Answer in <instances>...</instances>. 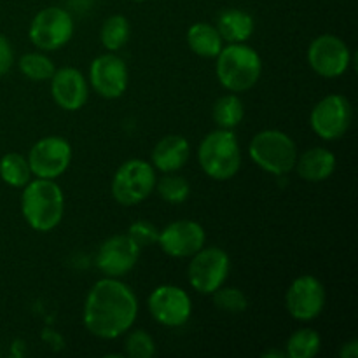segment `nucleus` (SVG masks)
I'll return each mask as SVG.
<instances>
[{
    "label": "nucleus",
    "instance_id": "obj_5",
    "mask_svg": "<svg viewBox=\"0 0 358 358\" xmlns=\"http://www.w3.org/2000/svg\"><path fill=\"white\" fill-rule=\"evenodd\" d=\"M248 152L259 168L276 177L290 173L297 161L296 143L280 129H264L257 133L252 138Z\"/></svg>",
    "mask_w": 358,
    "mask_h": 358
},
{
    "label": "nucleus",
    "instance_id": "obj_28",
    "mask_svg": "<svg viewBox=\"0 0 358 358\" xmlns=\"http://www.w3.org/2000/svg\"><path fill=\"white\" fill-rule=\"evenodd\" d=\"M213 303L217 308L227 311V313H241L248 306L247 296L234 287H219L213 292Z\"/></svg>",
    "mask_w": 358,
    "mask_h": 358
},
{
    "label": "nucleus",
    "instance_id": "obj_2",
    "mask_svg": "<svg viewBox=\"0 0 358 358\" xmlns=\"http://www.w3.org/2000/svg\"><path fill=\"white\" fill-rule=\"evenodd\" d=\"M21 212L31 229L38 233H49L63 219L65 198L63 191L55 180L37 178L30 180L21 194Z\"/></svg>",
    "mask_w": 358,
    "mask_h": 358
},
{
    "label": "nucleus",
    "instance_id": "obj_6",
    "mask_svg": "<svg viewBox=\"0 0 358 358\" xmlns=\"http://www.w3.org/2000/svg\"><path fill=\"white\" fill-rule=\"evenodd\" d=\"M156 171L143 159L122 163L112 178V196L122 206H135L145 201L156 189Z\"/></svg>",
    "mask_w": 358,
    "mask_h": 358
},
{
    "label": "nucleus",
    "instance_id": "obj_18",
    "mask_svg": "<svg viewBox=\"0 0 358 358\" xmlns=\"http://www.w3.org/2000/svg\"><path fill=\"white\" fill-rule=\"evenodd\" d=\"M191 156V145L180 135H168L161 138L152 149V164L163 173H175L185 166Z\"/></svg>",
    "mask_w": 358,
    "mask_h": 358
},
{
    "label": "nucleus",
    "instance_id": "obj_13",
    "mask_svg": "<svg viewBox=\"0 0 358 358\" xmlns=\"http://www.w3.org/2000/svg\"><path fill=\"white\" fill-rule=\"evenodd\" d=\"M325 289L320 280L303 275L290 283L285 296V306L290 317L299 322H311L324 311Z\"/></svg>",
    "mask_w": 358,
    "mask_h": 358
},
{
    "label": "nucleus",
    "instance_id": "obj_21",
    "mask_svg": "<svg viewBox=\"0 0 358 358\" xmlns=\"http://www.w3.org/2000/svg\"><path fill=\"white\" fill-rule=\"evenodd\" d=\"M187 44L191 51L201 58H217L222 51V37L219 30L208 23H194L187 30Z\"/></svg>",
    "mask_w": 358,
    "mask_h": 358
},
{
    "label": "nucleus",
    "instance_id": "obj_24",
    "mask_svg": "<svg viewBox=\"0 0 358 358\" xmlns=\"http://www.w3.org/2000/svg\"><path fill=\"white\" fill-rule=\"evenodd\" d=\"M0 177L10 187H24L31 178L28 159L17 152H9L0 159Z\"/></svg>",
    "mask_w": 358,
    "mask_h": 358
},
{
    "label": "nucleus",
    "instance_id": "obj_23",
    "mask_svg": "<svg viewBox=\"0 0 358 358\" xmlns=\"http://www.w3.org/2000/svg\"><path fill=\"white\" fill-rule=\"evenodd\" d=\"M129 35H131L129 21L121 14H114V16L107 17L101 24L100 41L107 51L115 52L124 48L126 42L129 41Z\"/></svg>",
    "mask_w": 358,
    "mask_h": 358
},
{
    "label": "nucleus",
    "instance_id": "obj_26",
    "mask_svg": "<svg viewBox=\"0 0 358 358\" xmlns=\"http://www.w3.org/2000/svg\"><path fill=\"white\" fill-rule=\"evenodd\" d=\"M20 72L30 80H48L55 73V63L49 56L41 52H27L17 62Z\"/></svg>",
    "mask_w": 358,
    "mask_h": 358
},
{
    "label": "nucleus",
    "instance_id": "obj_14",
    "mask_svg": "<svg viewBox=\"0 0 358 358\" xmlns=\"http://www.w3.org/2000/svg\"><path fill=\"white\" fill-rule=\"evenodd\" d=\"M206 234L201 224L194 220H177L159 231L157 245L166 255L175 259L192 257L205 247Z\"/></svg>",
    "mask_w": 358,
    "mask_h": 358
},
{
    "label": "nucleus",
    "instance_id": "obj_4",
    "mask_svg": "<svg viewBox=\"0 0 358 358\" xmlns=\"http://www.w3.org/2000/svg\"><path fill=\"white\" fill-rule=\"evenodd\" d=\"M198 161L201 170L213 180H229L241 166V149L231 129H215L199 143Z\"/></svg>",
    "mask_w": 358,
    "mask_h": 358
},
{
    "label": "nucleus",
    "instance_id": "obj_17",
    "mask_svg": "<svg viewBox=\"0 0 358 358\" xmlns=\"http://www.w3.org/2000/svg\"><path fill=\"white\" fill-rule=\"evenodd\" d=\"M51 96L63 110H79L86 105L87 96H90L86 77L72 66L55 70L51 77Z\"/></svg>",
    "mask_w": 358,
    "mask_h": 358
},
{
    "label": "nucleus",
    "instance_id": "obj_27",
    "mask_svg": "<svg viewBox=\"0 0 358 358\" xmlns=\"http://www.w3.org/2000/svg\"><path fill=\"white\" fill-rule=\"evenodd\" d=\"M157 194L170 205H180L191 194V185L187 178L175 173H166L159 182H156Z\"/></svg>",
    "mask_w": 358,
    "mask_h": 358
},
{
    "label": "nucleus",
    "instance_id": "obj_7",
    "mask_svg": "<svg viewBox=\"0 0 358 358\" xmlns=\"http://www.w3.org/2000/svg\"><path fill=\"white\" fill-rule=\"evenodd\" d=\"M231 269L229 255L219 247H203L191 259L187 278L199 294H213L224 285Z\"/></svg>",
    "mask_w": 358,
    "mask_h": 358
},
{
    "label": "nucleus",
    "instance_id": "obj_12",
    "mask_svg": "<svg viewBox=\"0 0 358 358\" xmlns=\"http://www.w3.org/2000/svg\"><path fill=\"white\" fill-rule=\"evenodd\" d=\"M308 62L313 72L325 79L341 77L348 70L352 55L345 41L336 35L325 34L315 38L308 49Z\"/></svg>",
    "mask_w": 358,
    "mask_h": 358
},
{
    "label": "nucleus",
    "instance_id": "obj_1",
    "mask_svg": "<svg viewBox=\"0 0 358 358\" xmlns=\"http://www.w3.org/2000/svg\"><path fill=\"white\" fill-rule=\"evenodd\" d=\"M138 315L135 292L119 278L98 280L84 303V325L100 339H115L133 327Z\"/></svg>",
    "mask_w": 358,
    "mask_h": 358
},
{
    "label": "nucleus",
    "instance_id": "obj_32",
    "mask_svg": "<svg viewBox=\"0 0 358 358\" xmlns=\"http://www.w3.org/2000/svg\"><path fill=\"white\" fill-rule=\"evenodd\" d=\"M339 355H341V358H357L358 357V343L355 341V339L350 343H346V345L341 348V352H339Z\"/></svg>",
    "mask_w": 358,
    "mask_h": 358
},
{
    "label": "nucleus",
    "instance_id": "obj_3",
    "mask_svg": "<svg viewBox=\"0 0 358 358\" xmlns=\"http://www.w3.org/2000/svg\"><path fill=\"white\" fill-rule=\"evenodd\" d=\"M219 83L231 93L252 90L261 79L262 59L254 48L247 44H229L217 55L215 66Z\"/></svg>",
    "mask_w": 358,
    "mask_h": 358
},
{
    "label": "nucleus",
    "instance_id": "obj_15",
    "mask_svg": "<svg viewBox=\"0 0 358 358\" xmlns=\"http://www.w3.org/2000/svg\"><path fill=\"white\" fill-rule=\"evenodd\" d=\"M90 83L101 98L115 100L122 96L128 87V66L124 59L114 52L94 58L90 66Z\"/></svg>",
    "mask_w": 358,
    "mask_h": 358
},
{
    "label": "nucleus",
    "instance_id": "obj_33",
    "mask_svg": "<svg viewBox=\"0 0 358 358\" xmlns=\"http://www.w3.org/2000/svg\"><path fill=\"white\" fill-rule=\"evenodd\" d=\"M264 358H271V357H278V358H283V357H287V353H280V352H268V353H264V355H262Z\"/></svg>",
    "mask_w": 358,
    "mask_h": 358
},
{
    "label": "nucleus",
    "instance_id": "obj_9",
    "mask_svg": "<svg viewBox=\"0 0 358 358\" xmlns=\"http://www.w3.org/2000/svg\"><path fill=\"white\" fill-rule=\"evenodd\" d=\"M353 110L348 98L343 94H329L322 98L311 110V129L324 140H338L348 131Z\"/></svg>",
    "mask_w": 358,
    "mask_h": 358
},
{
    "label": "nucleus",
    "instance_id": "obj_8",
    "mask_svg": "<svg viewBox=\"0 0 358 358\" xmlns=\"http://www.w3.org/2000/svg\"><path fill=\"white\" fill-rule=\"evenodd\" d=\"M28 35L31 44L41 51H56L72 38L73 20L62 7H45L31 20Z\"/></svg>",
    "mask_w": 358,
    "mask_h": 358
},
{
    "label": "nucleus",
    "instance_id": "obj_29",
    "mask_svg": "<svg viewBox=\"0 0 358 358\" xmlns=\"http://www.w3.org/2000/svg\"><path fill=\"white\" fill-rule=\"evenodd\" d=\"M124 348L131 358H152L156 355L154 339L145 331H131L126 338Z\"/></svg>",
    "mask_w": 358,
    "mask_h": 358
},
{
    "label": "nucleus",
    "instance_id": "obj_30",
    "mask_svg": "<svg viewBox=\"0 0 358 358\" xmlns=\"http://www.w3.org/2000/svg\"><path fill=\"white\" fill-rule=\"evenodd\" d=\"M128 236L140 248L150 247V245H156L157 240H159V229L154 224L147 222V220H136V222H133L129 226Z\"/></svg>",
    "mask_w": 358,
    "mask_h": 358
},
{
    "label": "nucleus",
    "instance_id": "obj_31",
    "mask_svg": "<svg viewBox=\"0 0 358 358\" xmlns=\"http://www.w3.org/2000/svg\"><path fill=\"white\" fill-rule=\"evenodd\" d=\"M14 63V51L6 35L0 34V76H6Z\"/></svg>",
    "mask_w": 358,
    "mask_h": 358
},
{
    "label": "nucleus",
    "instance_id": "obj_34",
    "mask_svg": "<svg viewBox=\"0 0 358 358\" xmlns=\"http://www.w3.org/2000/svg\"><path fill=\"white\" fill-rule=\"evenodd\" d=\"M135 2H145V0H135Z\"/></svg>",
    "mask_w": 358,
    "mask_h": 358
},
{
    "label": "nucleus",
    "instance_id": "obj_20",
    "mask_svg": "<svg viewBox=\"0 0 358 358\" xmlns=\"http://www.w3.org/2000/svg\"><path fill=\"white\" fill-rule=\"evenodd\" d=\"M217 30L222 41L229 44H241L248 41L255 30L254 17L241 9H224L217 17Z\"/></svg>",
    "mask_w": 358,
    "mask_h": 358
},
{
    "label": "nucleus",
    "instance_id": "obj_10",
    "mask_svg": "<svg viewBox=\"0 0 358 358\" xmlns=\"http://www.w3.org/2000/svg\"><path fill=\"white\" fill-rule=\"evenodd\" d=\"M27 159L31 175L37 178L56 180L70 166L72 147L62 136H44L31 147Z\"/></svg>",
    "mask_w": 358,
    "mask_h": 358
},
{
    "label": "nucleus",
    "instance_id": "obj_22",
    "mask_svg": "<svg viewBox=\"0 0 358 358\" xmlns=\"http://www.w3.org/2000/svg\"><path fill=\"white\" fill-rule=\"evenodd\" d=\"M213 121L219 128L222 129H233L243 121L245 117V107L243 101L236 96V94H226L220 96L213 105Z\"/></svg>",
    "mask_w": 358,
    "mask_h": 358
},
{
    "label": "nucleus",
    "instance_id": "obj_25",
    "mask_svg": "<svg viewBox=\"0 0 358 358\" xmlns=\"http://www.w3.org/2000/svg\"><path fill=\"white\" fill-rule=\"evenodd\" d=\"M320 334L313 329H299L287 341V357L311 358L320 352Z\"/></svg>",
    "mask_w": 358,
    "mask_h": 358
},
{
    "label": "nucleus",
    "instance_id": "obj_16",
    "mask_svg": "<svg viewBox=\"0 0 358 358\" xmlns=\"http://www.w3.org/2000/svg\"><path fill=\"white\" fill-rule=\"evenodd\" d=\"M142 248L128 236L115 234L103 241L96 255V266L108 278H121L128 275L138 262Z\"/></svg>",
    "mask_w": 358,
    "mask_h": 358
},
{
    "label": "nucleus",
    "instance_id": "obj_19",
    "mask_svg": "<svg viewBox=\"0 0 358 358\" xmlns=\"http://www.w3.org/2000/svg\"><path fill=\"white\" fill-rule=\"evenodd\" d=\"M303 180L322 182L327 180L336 170V156L325 147H313L297 156L296 166H294Z\"/></svg>",
    "mask_w": 358,
    "mask_h": 358
},
{
    "label": "nucleus",
    "instance_id": "obj_11",
    "mask_svg": "<svg viewBox=\"0 0 358 358\" xmlns=\"http://www.w3.org/2000/svg\"><path fill=\"white\" fill-rule=\"evenodd\" d=\"M150 315L164 327H182L192 313L191 297L185 290L175 285H159L147 299Z\"/></svg>",
    "mask_w": 358,
    "mask_h": 358
}]
</instances>
